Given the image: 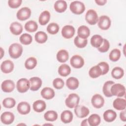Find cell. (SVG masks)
Masks as SVG:
<instances>
[{
  "mask_svg": "<svg viewBox=\"0 0 126 126\" xmlns=\"http://www.w3.org/2000/svg\"><path fill=\"white\" fill-rule=\"evenodd\" d=\"M23 51L22 46L17 43L12 44L9 47L8 53L9 56L12 59H18L22 55Z\"/></svg>",
  "mask_w": 126,
  "mask_h": 126,
  "instance_id": "cell-1",
  "label": "cell"
},
{
  "mask_svg": "<svg viewBox=\"0 0 126 126\" xmlns=\"http://www.w3.org/2000/svg\"><path fill=\"white\" fill-rule=\"evenodd\" d=\"M69 8L73 13L76 15H80L83 13L85 10V6L82 2L75 0L71 2L69 5Z\"/></svg>",
  "mask_w": 126,
  "mask_h": 126,
  "instance_id": "cell-2",
  "label": "cell"
},
{
  "mask_svg": "<svg viewBox=\"0 0 126 126\" xmlns=\"http://www.w3.org/2000/svg\"><path fill=\"white\" fill-rule=\"evenodd\" d=\"M80 97L75 93L69 94L65 100L66 106L69 108H75L79 104Z\"/></svg>",
  "mask_w": 126,
  "mask_h": 126,
  "instance_id": "cell-3",
  "label": "cell"
},
{
  "mask_svg": "<svg viewBox=\"0 0 126 126\" xmlns=\"http://www.w3.org/2000/svg\"><path fill=\"white\" fill-rule=\"evenodd\" d=\"M111 93L112 95L118 97L124 96L126 94L125 87L122 84H114L111 88Z\"/></svg>",
  "mask_w": 126,
  "mask_h": 126,
  "instance_id": "cell-4",
  "label": "cell"
},
{
  "mask_svg": "<svg viewBox=\"0 0 126 126\" xmlns=\"http://www.w3.org/2000/svg\"><path fill=\"white\" fill-rule=\"evenodd\" d=\"M30 82L26 78H21L18 80L16 83L17 91L21 93L27 92L30 89Z\"/></svg>",
  "mask_w": 126,
  "mask_h": 126,
  "instance_id": "cell-5",
  "label": "cell"
},
{
  "mask_svg": "<svg viewBox=\"0 0 126 126\" xmlns=\"http://www.w3.org/2000/svg\"><path fill=\"white\" fill-rule=\"evenodd\" d=\"M85 20L90 25H94L96 24L98 20L96 12L93 9L88 10L86 13Z\"/></svg>",
  "mask_w": 126,
  "mask_h": 126,
  "instance_id": "cell-6",
  "label": "cell"
},
{
  "mask_svg": "<svg viewBox=\"0 0 126 126\" xmlns=\"http://www.w3.org/2000/svg\"><path fill=\"white\" fill-rule=\"evenodd\" d=\"M98 26L102 30H107L111 26V21L110 18L106 15L101 16L98 20Z\"/></svg>",
  "mask_w": 126,
  "mask_h": 126,
  "instance_id": "cell-7",
  "label": "cell"
},
{
  "mask_svg": "<svg viewBox=\"0 0 126 126\" xmlns=\"http://www.w3.org/2000/svg\"><path fill=\"white\" fill-rule=\"evenodd\" d=\"M31 13V10L29 7H24L17 11L16 17L17 19L20 21H25L30 17Z\"/></svg>",
  "mask_w": 126,
  "mask_h": 126,
  "instance_id": "cell-8",
  "label": "cell"
},
{
  "mask_svg": "<svg viewBox=\"0 0 126 126\" xmlns=\"http://www.w3.org/2000/svg\"><path fill=\"white\" fill-rule=\"evenodd\" d=\"M70 63L74 68H80L84 65V60L81 56L78 55H75L71 58Z\"/></svg>",
  "mask_w": 126,
  "mask_h": 126,
  "instance_id": "cell-9",
  "label": "cell"
},
{
  "mask_svg": "<svg viewBox=\"0 0 126 126\" xmlns=\"http://www.w3.org/2000/svg\"><path fill=\"white\" fill-rule=\"evenodd\" d=\"M74 112L77 117L83 118L87 117L89 114L90 110L85 106L78 105L75 107Z\"/></svg>",
  "mask_w": 126,
  "mask_h": 126,
  "instance_id": "cell-10",
  "label": "cell"
},
{
  "mask_svg": "<svg viewBox=\"0 0 126 126\" xmlns=\"http://www.w3.org/2000/svg\"><path fill=\"white\" fill-rule=\"evenodd\" d=\"M75 29L71 25L64 26L62 30V36L66 38L69 39L72 38L75 34Z\"/></svg>",
  "mask_w": 126,
  "mask_h": 126,
  "instance_id": "cell-11",
  "label": "cell"
},
{
  "mask_svg": "<svg viewBox=\"0 0 126 126\" xmlns=\"http://www.w3.org/2000/svg\"><path fill=\"white\" fill-rule=\"evenodd\" d=\"M91 102L93 106L96 108H100L104 105V99L99 94H95L91 99Z\"/></svg>",
  "mask_w": 126,
  "mask_h": 126,
  "instance_id": "cell-12",
  "label": "cell"
},
{
  "mask_svg": "<svg viewBox=\"0 0 126 126\" xmlns=\"http://www.w3.org/2000/svg\"><path fill=\"white\" fill-rule=\"evenodd\" d=\"M14 65L13 63L9 60L4 61L0 65L1 71L4 73H9L14 69Z\"/></svg>",
  "mask_w": 126,
  "mask_h": 126,
  "instance_id": "cell-13",
  "label": "cell"
},
{
  "mask_svg": "<svg viewBox=\"0 0 126 126\" xmlns=\"http://www.w3.org/2000/svg\"><path fill=\"white\" fill-rule=\"evenodd\" d=\"M15 116L14 114L10 112L6 111L3 112L0 116L1 122L5 125H10L14 121Z\"/></svg>",
  "mask_w": 126,
  "mask_h": 126,
  "instance_id": "cell-14",
  "label": "cell"
},
{
  "mask_svg": "<svg viewBox=\"0 0 126 126\" xmlns=\"http://www.w3.org/2000/svg\"><path fill=\"white\" fill-rule=\"evenodd\" d=\"M30 90L32 91H36L41 87L42 81L38 77H33L30 79Z\"/></svg>",
  "mask_w": 126,
  "mask_h": 126,
  "instance_id": "cell-15",
  "label": "cell"
},
{
  "mask_svg": "<svg viewBox=\"0 0 126 126\" xmlns=\"http://www.w3.org/2000/svg\"><path fill=\"white\" fill-rule=\"evenodd\" d=\"M1 88L4 92L10 93L15 89V83L11 80H5L2 82Z\"/></svg>",
  "mask_w": 126,
  "mask_h": 126,
  "instance_id": "cell-16",
  "label": "cell"
},
{
  "mask_svg": "<svg viewBox=\"0 0 126 126\" xmlns=\"http://www.w3.org/2000/svg\"><path fill=\"white\" fill-rule=\"evenodd\" d=\"M18 112L21 115H27L31 111V106L29 103L25 101L20 102L17 107Z\"/></svg>",
  "mask_w": 126,
  "mask_h": 126,
  "instance_id": "cell-17",
  "label": "cell"
},
{
  "mask_svg": "<svg viewBox=\"0 0 126 126\" xmlns=\"http://www.w3.org/2000/svg\"><path fill=\"white\" fill-rule=\"evenodd\" d=\"M11 32L15 35L20 34L23 32L22 25L18 22H12L9 27Z\"/></svg>",
  "mask_w": 126,
  "mask_h": 126,
  "instance_id": "cell-18",
  "label": "cell"
},
{
  "mask_svg": "<svg viewBox=\"0 0 126 126\" xmlns=\"http://www.w3.org/2000/svg\"><path fill=\"white\" fill-rule=\"evenodd\" d=\"M41 95L42 97L46 99H52L55 96L54 90L50 87H45L41 91Z\"/></svg>",
  "mask_w": 126,
  "mask_h": 126,
  "instance_id": "cell-19",
  "label": "cell"
},
{
  "mask_svg": "<svg viewBox=\"0 0 126 126\" xmlns=\"http://www.w3.org/2000/svg\"><path fill=\"white\" fill-rule=\"evenodd\" d=\"M77 34L79 37L83 39H87L90 36V30L89 28L85 25L80 26L77 30Z\"/></svg>",
  "mask_w": 126,
  "mask_h": 126,
  "instance_id": "cell-20",
  "label": "cell"
},
{
  "mask_svg": "<svg viewBox=\"0 0 126 126\" xmlns=\"http://www.w3.org/2000/svg\"><path fill=\"white\" fill-rule=\"evenodd\" d=\"M79 85L78 79L74 77H69L66 81V86L70 90H74L77 89Z\"/></svg>",
  "mask_w": 126,
  "mask_h": 126,
  "instance_id": "cell-21",
  "label": "cell"
},
{
  "mask_svg": "<svg viewBox=\"0 0 126 126\" xmlns=\"http://www.w3.org/2000/svg\"><path fill=\"white\" fill-rule=\"evenodd\" d=\"M103 119L106 122H112L117 117V113L112 109H108L105 111L103 115Z\"/></svg>",
  "mask_w": 126,
  "mask_h": 126,
  "instance_id": "cell-22",
  "label": "cell"
},
{
  "mask_svg": "<svg viewBox=\"0 0 126 126\" xmlns=\"http://www.w3.org/2000/svg\"><path fill=\"white\" fill-rule=\"evenodd\" d=\"M33 109L36 112L40 113L43 112L46 108L45 102L42 100H37L32 104Z\"/></svg>",
  "mask_w": 126,
  "mask_h": 126,
  "instance_id": "cell-23",
  "label": "cell"
},
{
  "mask_svg": "<svg viewBox=\"0 0 126 126\" xmlns=\"http://www.w3.org/2000/svg\"><path fill=\"white\" fill-rule=\"evenodd\" d=\"M113 106L118 110H124L126 107V100L124 98H117L113 102Z\"/></svg>",
  "mask_w": 126,
  "mask_h": 126,
  "instance_id": "cell-24",
  "label": "cell"
},
{
  "mask_svg": "<svg viewBox=\"0 0 126 126\" xmlns=\"http://www.w3.org/2000/svg\"><path fill=\"white\" fill-rule=\"evenodd\" d=\"M67 3L65 0H59L55 2L54 7L55 11L58 13L64 12L67 8Z\"/></svg>",
  "mask_w": 126,
  "mask_h": 126,
  "instance_id": "cell-25",
  "label": "cell"
},
{
  "mask_svg": "<svg viewBox=\"0 0 126 126\" xmlns=\"http://www.w3.org/2000/svg\"><path fill=\"white\" fill-rule=\"evenodd\" d=\"M73 114L69 110H64L61 114V120L64 124L70 123L73 120Z\"/></svg>",
  "mask_w": 126,
  "mask_h": 126,
  "instance_id": "cell-26",
  "label": "cell"
},
{
  "mask_svg": "<svg viewBox=\"0 0 126 126\" xmlns=\"http://www.w3.org/2000/svg\"><path fill=\"white\" fill-rule=\"evenodd\" d=\"M50 13L47 10H45L41 12L38 18L39 24L42 26L46 25L50 21Z\"/></svg>",
  "mask_w": 126,
  "mask_h": 126,
  "instance_id": "cell-27",
  "label": "cell"
},
{
  "mask_svg": "<svg viewBox=\"0 0 126 126\" xmlns=\"http://www.w3.org/2000/svg\"><path fill=\"white\" fill-rule=\"evenodd\" d=\"M103 38L99 34L94 35L91 38V44L94 47L98 48L102 44Z\"/></svg>",
  "mask_w": 126,
  "mask_h": 126,
  "instance_id": "cell-28",
  "label": "cell"
},
{
  "mask_svg": "<svg viewBox=\"0 0 126 126\" xmlns=\"http://www.w3.org/2000/svg\"><path fill=\"white\" fill-rule=\"evenodd\" d=\"M114 84H115L114 82L110 80L107 81L104 83L103 86L102 91L105 96L107 97H110L113 96L111 93V88Z\"/></svg>",
  "mask_w": 126,
  "mask_h": 126,
  "instance_id": "cell-29",
  "label": "cell"
},
{
  "mask_svg": "<svg viewBox=\"0 0 126 126\" xmlns=\"http://www.w3.org/2000/svg\"><path fill=\"white\" fill-rule=\"evenodd\" d=\"M56 57L58 61L62 63H64L68 60L69 54L66 50L62 49L58 52Z\"/></svg>",
  "mask_w": 126,
  "mask_h": 126,
  "instance_id": "cell-30",
  "label": "cell"
},
{
  "mask_svg": "<svg viewBox=\"0 0 126 126\" xmlns=\"http://www.w3.org/2000/svg\"><path fill=\"white\" fill-rule=\"evenodd\" d=\"M89 76L92 78H96L102 75V70L100 67L97 64L90 68L89 71Z\"/></svg>",
  "mask_w": 126,
  "mask_h": 126,
  "instance_id": "cell-31",
  "label": "cell"
},
{
  "mask_svg": "<svg viewBox=\"0 0 126 126\" xmlns=\"http://www.w3.org/2000/svg\"><path fill=\"white\" fill-rule=\"evenodd\" d=\"M101 122L100 117L96 114H92L88 119V122L91 126H97Z\"/></svg>",
  "mask_w": 126,
  "mask_h": 126,
  "instance_id": "cell-32",
  "label": "cell"
},
{
  "mask_svg": "<svg viewBox=\"0 0 126 126\" xmlns=\"http://www.w3.org/2000/svg\"><path fill=\"white\" fill-rule=\"evenodd\" d=\"M26 31L29 32H33L37 31L38 25L37 23L33 20H30L26 22L24 26Z\"/></svg>",
  "mask_w": 126,
  "mask_h": 126,
  "instance_id": "cell-33",
  "label": "cell"
},
{
  "mask_svg": "<svg viewBox=\"0 0 126 126\" xmlns=\"http://www.w3.org/2000/svg\"><path fill=\"white\" fill-rule=\"evenodd\" d=\"M71 72L70 66L66 64H62L58 68V73L59 75L63 77L68 76Z\"/></svg>",
  "mask_w": 126,
  "mask_h": 126,
  "instance_id": "cell-34",
  "label": "cell"
},
{
  "mask_svg": "<svg viewBox=\"0 0 126 126\" xmlns=\"http://www.w3.org/2000/svg\"><path fill=\"white\" fill-rule=\"evenodd\" d=\"M35 40L38 43L42 44L46 42L48 39L47 34L42 31L37 32L34 36Z\"/></svg>",
  "mask_w": 126,
  "mask_h": 126,
  "instance_id": "cell-35",
  "label": "cell"
},
{
  "mask_svg": "<svg viewBox=\"0 0 126 126\" xmlns=\"http://www.w3.org/2000/svg\"><path fill=\"white\" fill-rule=\"evenodd\" d=\"M57 113L53 110H49L47 111L44 115V119L49 122L55 121L58 118Z\"/></svg>",
  "mask_w": 126,
  "mask_h": 126,
  "instance_id": "cell-36",
  "label": "cell"
},
{
  "mask_svg": "<svg viewBox=\"0 0 126 126\" xmlns=\"http://www.w3.org/2000/svg\"><path fill=\"white\" fill-rule=\"evenodd\" d=\"M124 75V71L120 67H114L111 71V75L113 78L116 79H120L123 77Z\"/></svg>",
  "mask_w": 126,
  "mask_h": 126,
  "instance_id": "cell-37",
  "label": "cell"
},
{
  "mask_svg": "<svg viewBox=\"0 0 126 126\" xmlns=\"http://www.w3.org/2000/svg\"><path fill=\"white\" fill-rule=\"evenodd\" d=\"M37 65V60L34 57H30L25 62V66L27 69H32Z\"/></svg>",
  "mask_w": 126,
  "mask_h": 126,
  "instance_id": "cell-38",
  "label": "cell"
},
{
  "mask_svg": "<svg viewBox=\"0 0 126 126\" xmlns=\"http://www.w3.org/2000/svg\"><path fill=\"white\" fill-rule=\"evenodd\" d=\"M121 51L118 49H114L110 53L109 55V59L112 62L118 61L121 57Z\"/></svg>",
  "mask_w": 126,
  "mask_h": 126,
  "instance_id": "cell-39",
  "label": "cell"
},
{
  "mask_svg": "<svg viewBox=\"0 0 126 126\" xmlns=\"http://www.w3.org/2000/svg\"><path fill=\"white\" fill-rule=\"evenodd\" d=\"M20 42L24 45H29L32 41V37L30 34L25 33L22 34L19 38Z\"/></svg>",
  "mask_w": 126,
  "mask_h": 126,
  "instance_id": "cell-40",
  "label": "cell"
},
{
  "mask_svg": "<svg viewBox=\"0 0 126 126\" xmlns=\"http://www.w3.org/2000/svg\"><path fill=\"white\" fill-rule=\"evenodd\" d=\"M74 43L75 46L79 48H83L86 47L88 43L87 39H83L76 36L74 39Z\"/></svg>",
  "mask_w": 126,
  "mask_h": 126,
  "instance_id": "cell-41",
  "label": "cell"
},
{
  "mask_svg": "<svg viewBox=\"0 0 126 126\" xmlns=\"http://www.w3.org/2000/svg\"><path fill=\"white\" fill-rule=\"evenodd\" d=\"M59 26L56 23H51L49 24L47 27V31L51 34H55L59 31Z\"/></svg>",
  "mask_w": 126,
  "mask_h": 126,
  "instance_id": "cell-42",
  "label": "cell"
},
{
  "mask_svg": "<svg viewBox=\"0 0 126 126\" xmlns=\"http://www.w3.org/2000/svg\"><path fill=\"white\" fill-rule=\"evenodd\" d=\"M16 104L15 100L12 97H7L2 101L3 106L6 108H11L15 106Z\"/></svg>",
  "mask_w": 126,
  "mask_h": 126,
  "instance_id": "cell-43",
  "label": "cell"
},
{
  "mask_svg": "<svg viewBox=\"0 0 126 126\" xmlns=\"http://www.w3.org/2000/svg\"><path fill=\"white\" fill-rule=\"evenodd\" d=\"M110 47V43L108 40L106 39L103 38V41L102 45L97 48L98 51L101 53H105L109 50Z\"/></svg>",
  "mask_w": 126,
  "mask_h": 126,
  "instance_id": "cell-44",
  "label": "cell"
},
{
  "mask_svg": "<svg viewBox=\"0 0 126 126\" xmlns=\"http://www.w3.org/2000/svg\"><path fill=\"white\" fill-rule=\"evenodd\" d=\"M53 85L55 88L59 90L62 89L63 87L64 83L62 79L60 78H57L53 80Z\"/></svg>",
  "mask_w": 126,
  "mask_h": 126,
  "instance_id": "cell-45",
  "label": "cell"
},
{
  "mask_svg": "<svg viewBox=\"0 0 126 126\" xmlns=\"http://www.w3.org/2000/svg\"><path fill=\"white\" fill-rule=\"evenodd\" d=\"M97 65L100 67L101 70H102V75H105L106 73H108L109 70V64L105 62H102L97 64Z\"/></svg>",
  "mask_w": 126,
  "mask_h": 126,
  "instance_id": "cell-46",
  "label": "cell"
},
{
  "mask_svg": "<svg viewBox=\"0 0 126 126\" xmlns=\"http://www.w3.org/2000/svg\"><path fill=\"white\" fill-rule=\"evenodd\" d=\"M22 2V0H9L8 4L12 8H17L21 5Z\"/></svg>",
  "mask_w": 126,
  "mask_h": 126,
  "instance_id": "cell-47",
  "label": "cell"
},
{
  "mask_svg": "<svg viewBox=\"0 0 126 126\" xmlns=\"http://www.w3.org/2000/svg\"><path fill=\"white\" fill-rule=\"evenodd\" d=\"M126 110H123L120 113V118L121 121L125 122L126 121Z\"/></svg>",
  "mask_w": 126,
  "mask_h": 126,
  "instance_id": "cell-48",
  "label": "cell"
},
{
  "mask_svg": "<svg viewBox=\"0 0 126 126\" xmlns=\"http://www.w3.org/2000/svg\"><path fill=\"white\" fill-rule=\"evenodd\" d=\"M95 3L98 5H104L106 2V0H95Z\"/></svg>",
  "mask_w": 126,
  "mask_h": 126,
  "instance_id": "cell-49",
  "label": "cell"
},
{
  "mask_svg": "<svg viewBox=\"0 0 126 126\" xmlns=\"http://www.w3.org/2000/svg\"><path fill=\"white\" fill-rule=\"evenodd\" d=\"M88 125H89L88 122V119L84 120L81 124V126H88Z\"/></svg>",
  "mask_w": 126,
  "mask_h": 126,
  "instance_id": "cell-50",
  "label": "cell"
},
{
  "mask_svg": "<svg viewBox=\"0 0 126 126\" xmlns=\"http://www.w3.org/2000/svg\"><path fill=\"white\" fill-rule=\"evenodd\" d=\"M4 51L2 49V48L1 47H0V59H1L2 58V57L4 55Z\"/></svg>",
  "mask_w": 126,
  "mask_h": 126,
  "instance_id": "cell-51",
  "label": "cell"
},
{
  "mask_svg": "<svg viewBox=\"0 0 126 126\" xmlns=\"http://www.w3.org/2000/svg\"><path fill=\"white\" fill-rule=\"evenodd\" d=\"M44 125H50V126H53V125L52 124H44Z\"/></svg>",
  "mask_w": 126,
  "mask_h": 126,
  "instance_id": "cell-52",
  "label": "cell"
},
{
  "mask_svg": "<svg viewBox=\"0 0 126 126\" xmlns=\"http://www.w3.org/2000/svg\"><path fill=\"white\" fill-rule=\"evenodd\" d=\"M26 125L25 124H18V125Z\"/></svg>",
  "mask_w": 126,
  "mask_h": 126,
  "instance_id": "cell-53",
  "label": "cell"
}]
</instances>
